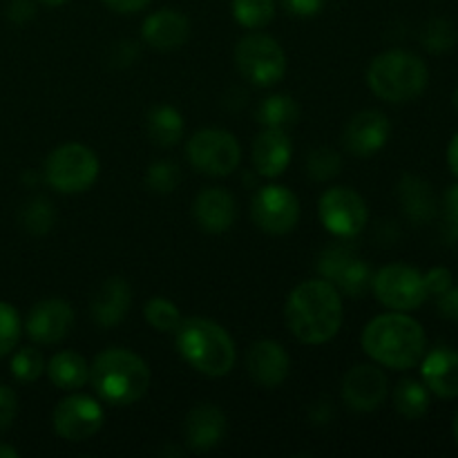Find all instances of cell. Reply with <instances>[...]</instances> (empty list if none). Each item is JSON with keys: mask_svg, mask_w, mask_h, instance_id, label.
I'll list each match as a JSON object with an SVG mask.
<instances>
[{"mask_svg": "<svg viewBox=\"0 0 458 458\" xmlns=\"http://www.w3.org/2000/svg\"><path fill=\"white\" fill-rule=\"evenodd\" d=\"M343 298L329 280H307L286 298L284 318L291 334L304 344H325L343 327Z\"/></svg>", "mask_w": 458, "mask_h": 458, "instance_id": "cell-1", "label": "cell"}, {"mask_svg": "<svg viewBox=\"0 0 458 458\" xmlns=\"http://www.w3.org/2000/svg\"><path fill=\"white\" fill-rule=\"evenodd\" d=\"M362 349L380 367L405 371L420 362L428 349L425 329L405 311L376 316L362 329Z\"/></svg>", "mask_w": 458, "mask_h": 458, "instance_id": "cell-2", "label": "cell"}, {"mask_svg": "<svg viewBox=\"0 0 458 458\" xmlns=\"http://www.w3.org/2000/svg\"><path fill=\"white\" fill-rule=\"evenodd\" d=\"M89 380L98 401L112 407H130L146 396L150 387V369L146 360L130 349L112 347L94 358Z\"/></svg>", "mask_w": 458, "mask_h": 458, "instance_id": "cell-3", "label": "cell"}, {"mask_svg": "<svg viewBox=\"0 0 458 458\" xmlns=\"http://www.w3.org/2000/svg\"><path fill=\"white\" fill-rule=\"evenodd\" d=\"M174 344L183 360L208 378H222L235 367L237 349L231 334L206 318H188L179 322Z\"/></svg>", "mask_w": 458, "mask_h": 458, "instance_id": "cell-4", "label": "cell"}, {"mask_svg": "<svg viewBox=\"0 0 458 458\" xmlns=\"http://www.w3.org/2000/svg\"><path fill=\"white\" fill-rule=\"evenodd\" d=\"M429 70L425 61L405 49L378 54L367 67V85L387 103H407L425 92Z\"/></svg>", "mask_w": 458, "mask_h": 458, "instance_id": "cell-5", "label": "cell"}, {"mask_svg": "<svg viewBox=\"0 0 458 458\" xmlns=\"http://www.w3.org/2000/svg\"><path fill=\"white\" fill-rule=\"evenodd\" d=\"M98 157L83 143H63L45 159L43 177L49 186L63 195H79L89 191L98 177Z\"/></svg>", "mask_w": 458, "mask_h": 458, "instance_id": "cell-6", "label": "cell"}, {"mask_svg": "<svg viewBox=\"0 0 458 458\" xmlns=\"http://www.w3.org/2000/svg\"><path fill=\"white\" fill-rule=\"evenodd\" d=\"M235 63L249 83L271 88L286 74V54L273 36L253 31L240 38L235 47Z\"/></svg>", "mask_w": 458, "mask_h": 458, "instance_id": "cell-7", "label": "cell"}, {"mask_svg": "<svg viewBox=\"0 0 458 458\" xmlns=\"http://www.w3.org/2000/svg\"><path fill=\"white\" fill-rule=\"evenodd\" d=\"M186 157L192 168L208 177H228L242 161V148L228 130L206 128L192 134L186 143Z\"/></svg>", "mask_w": 458, "mask_h": 458, "instance_id": "cell-8", "label": "cell"}, {"mask_svg": "<svg viewBox=\"0 0 458 458\" xmlns=\"http://www.w3.org/2000/svg\"><path fill=\"white\" fill-rule=\"evenodd\" d=\"M376 300L389 311H414L429 298L423 273L407 264H387L371 280Z\"/></svg>", "mask_w": 458, "mask_h": 458, "instance_id": "cell-9", "label": "cell"}, {"mask_svg": "<svg viewBox=\"0 0 458 458\" xmlns=\"http://www.w3.org/2000/svg\"><path fill=\"white\" fill-rule=\"evenodd\" d=\"M318 215L327 231L338 240L358 237L367 226V204L353 188L334 186L322 192L318 201Z\"/></svg>", "mask_w": 458, "mask_h": 458, "instance_id": "cell-10", "label": "cell"}, {"mask_svg": "<svg viewBox=\"0 0 458 458\" xmlns=\"http://www.w3.org/2000/svg\"><path fill=\"white\" fill-rule=\"evenodd\" d=\"M52 423L54 432L63 441L81 443L101 432L103 423H106V411H103L101 401L88 396V394L76 392L58 401Z\"/></svg>", "mask_w": 458, "mask_h": 458, "instance_id": "cell-11", "label": "cell"}, {"mask_svg": "<svg viewBox=\"0 0 458 458\" xmlns=\"http://www.w3.org/2000/svg\"><path fill=\"white\" fill-rule=\"evenodd\" d=\"M250 215L259 231L268 235H286L300 222V199L286 186H264L255 192Z\"/></svg>", "mask_w": 458, "mask_h": 458, "instance_id": "cell-12", "label": "cell"}, {"mask_svg": "<svg viewBox=\"0 0 458 458\" xmlns=\"http://www.w3.org/2000/svg\"><path fill=\"white\" fill-rule=\"evenodd\" d=\"M318 268L325 280H329L340 293L349 295V298H362L371 289V280H374L369 264L356 258L352 249L340 244L329 246L320 255Z\"/></svg>", "mask_w": 458, "mask_h": 458, "instance_id": "cell-13", "label": "cell"}, {"mask_svg": "<svg viewBox=\"0 0 458 458\" xmlns=\"http://www.w3.org/2000/svg\"><path fill=\"white\" fill-rule=\"evenodd\" d=\"M72 325L74 309L61 298H45L27 313L25 334L36 344H56L70 334Z\"/></svg>", "mask_w": 458, "mask_h": 458, "instance_id": "cell-14", "label": "cell"}, {"mask_svg": "<svg viewBox=\"0 0 458 458\" xmlns=\"http://www.w3.org/2000/svg\"><path fill=\"white\" fill-rule=\"evenodd\" d=\"M389 394L387 374L380 365H356L343 380V398L353 411L369 414L385 403Z\"/></svg>", "mask_w": 458, "mask_h": 458, "instance_id": "cell-15", "label": "cell"}, {"mask_svg": "<svg viewBox=\"0 0 458 458\" xmlns=\"http://www.w3.org/2000/svg\"><path fill=\"white\" fill-rule=\"evenodd\" d=\"M392 137V123L380 110H362L349 119L343 143L356 157H374L383 150Z\"/></svg>", "mask_w": 458, "mask_h": 458, "instance_id": "cell-16", "label": "cell"}, {"mask_svg": "<svg viewBox=\"0 0 458 458\" xmlns=\"http://www.w3.org/2000/svg\"><path fill=\"white\" fill-rule=\"evenodd\" d=\"M246 371L255 385L276 389L289 378L291 358L286 349L276 340H258L246 353Z\"/></svg>", "mask_w": 458, "mask_h": 458, "instance_id": "cell-17", "label": "cell"}, {"mask_svg": "<svg viewBox=\"0 0 458 458\" xmlns=\"http://www.w3.org/2000/svg\"><path fill=\"white\" fill-rule=\"evenodd\" d=\"M192 215L199 228L210 235H222L231 231L237 219V201L226 188H204L195 197Z\"/></svg>", "mask_w": 458, "mask_h": 458, "instance_id": "cell-18", "label": "cell"}, {"mask_svg": "<svg viewBox=\"0 0 458 458\" xmlns=\"http://www.w3.org/2000/svg\"><path fill=\"white\" fill-rule=\"evenodd\" d=\"M226 416L217 405L201 403L192 407L186 416L183 434H186V445L192 452H210L224 441L226 437Z\"/></svg>", "mask_w": 458, "mask_h": 458, "instance_id": "cell-19", "label": "cell"}, {"mask_svg": "<svg viewBox=\"0 0 458 458\" xmlns=\"http://www.w3.org/2000/svg\"><path fill=\"white\" fill-rule=\"evenodd\" d=\"M191 36V22L177 9H159L150 13L141 25V38L157 52L179 49Z\"/></svg>", "mask_w": 458, "mask_h": 458, "instance_id": "cell-20", "label": "cell"}, {"mask_svg": "<svg viewBox=\"0 0 458 458\" xmlns=\"http://www.w3.org/2000/svg\"><path fill=\"white\" fill-rule=\"evenodd\" d=\"M420 376L429 394L438 398L458 396V352L452 347H437L420 358Z\"/></svg>", "mask_w": 458, "mask_h": 458, "instance_id": "cell-21", "label": "cell"}, {"mask_svg": "<svg viewBox=\"0 0 458 458\" xmlns=\"http://www.w3.org/2000/svg\"><path fill=\"white\" fill-rule=\"evenodd\" d=\"M293 157V143H291L286 130L264 128L253 143V165L258 174L267 179H276L286 173Z\"/></svg>", "mask_w": 458, "mask_h": 458, "instance_id": "cell-22", "label": "cell"}, {"mask_svg": "<svg viewBox=\"0 0 458 458\" xmlns=\"http://www.w3.org/2000/svg\"><path fill=\"white\" fill-rule=\"evenodd\" d=\"M132 304V291L123 277H110L103 282L92 295V304H89V313L92 320L103 329H112V327L121 325L125 320Z\"/></svg>", "mask_w": 458, "mask_h": 458, "instance_id": "cell-23", "label": "cell"}, {"mask_svg": "<svg viewBox=\"0 0 458 458\" xmlns=\"http://www.w3.org/2000/svg\"><path fill=\"white\" fill-rule=\"evenodd\" d=\"M398 199L403 210L414 224H428L437 213V199L428 182L416 174H403L398 183Z\"/></svg>", "mask_w": 458, "mask_h": 458, "instance_id": "cell-24", "label": "cell"}, {"mask_svg": "<svg viewBox=\"0 0 458 458\" xmlns=\"http://www.w3.org/2000/svg\"><path fill=\"white\" fill-rule=\"evenodd\" d=\"M45 371H47L54 387L63 389V392H76V389L85 387V383L89 380L88 360L81 353L70 352V349L54 353L45 365Z\"/></svg>", "mask_w": 458, "mask_h": 458, "instance_id": "cell-25", "label": "cell"}, {"mask_svg": "<svg viewBox=\"0 0 458 458\" xmlns=\"http://www.w3.org/2000/svg\"><path fill=\"white\" fill-rule=\"evenodd\" d=\"M146 128L152 143L161 148H173L182 141L186 123H183V116L177 107L164 103V106H155L148 112Z\"/></svg>", "mask_w": 458, "mask_h": 458, "instance_id": "cell-26", "label": "cell"}, {"mask_svg": "<svg viewBox=\"0 0 458 458\" xmlns=\"http://www.w3.org/2000/svg\"><path fill=\"white\" fill-rule=\"evenodd\" d=\"M255 116H258L262 128L289 130L298 123L300 106L289 94H271L259 103Z\"/></svg>", "mask_w": 458, "mask_h": 458, "instance_id": "cell-27", "label": "cell"}, {"mask_svg": "<svg viewBox=\"0 0 458 458\" xmlns=\"http://www.w3.org/2000/svg\"><path fill=\"white\" fill-rule=\"evenodd\" d=\"M394 407L407 420H419L429 410V389L414 378H405L394 389Z\"/></svg>", "mask_w": 458, "mask_h": 458, "instance_id": "cell-28", "label": "cell"}, {"mask_svg": "<svg viewBox=\"0 0 458 458\" xmlns=\"http://www.w3.org/2000/svg\"><path fill=\"white\" fill-rule=\"evenodd\" d=\"M233 18L246 30H262L276 16V0H233Z\"/></svg>", "mask_w": 458, "mask_h": 458, "instance_id": "cell-29", "label": "cell"}, {"mask_svg": "<svg viewBox=\"0 0 458 458\" xmlns=\"http://www.w3.org/2000/svg\"><path fill=\"white\" fill-rule=\"evenodd\" d=\"M143 318H146L148 325L152 329L161 331V334H174L182 322V313H179V307L174 302L165 298H150L143 307Z\"/></svg>", "mask_w": 458, "mask_h": 458, "instance_id": "cell-30", "label": "cell"}, {"mask_svg": "<svg viewBox=\"0 0 458 458\" xmlns=\"http://www.w3.org/2000/svg\"><path fill=\"white\" fill-rule=\"evenodd\" d=\"M54 219H56V215H54L52 201L43 199V197L27 201L21 215L22 226L31 235H47L54 226Z\"/></svg>", "mask_w": 458, "mask_h": 458, "instance_id": "cell-31", "label": "cell"}, {"mask_svg": "<svg viewBox=\"0 0 458 458\" xmlns=\"http://www.w3.org/2000/svg\"><path fill=\"white\" fill-rule=\"evenodd\" d=\"M340 170H343V157L334 148L322 146L309 152L307 173L313 182H329V179L338 177Z\"/></svg>", "mask_w": 458, "mask_h": 458, "instance_id": "cell-32", "label": "cell"}, {"mask_svg": "<svg viewBox=\"0 0 458 458\" xmlns=\"http://www.w3.org/2000/svg\"><path fill=\"white\" fill-rule=\"evenodd\" d=\"M458 40L456 27L452 25L445 18H434L425 25L423 30V45L425 49H429L432 54H445L450 49H454Z\"/></svg>", "mask_w": 458, "mask_h": 458, "instance_id": "cell-33", "label": "cell"}, {"mask_svg": "<svg viewBox=\"0 0 458 458\" xmlns=\"http://www.w3.org/2000/svg\"><path fill=\"white\" fill-rule=\"evenodd\" d=\"M9 369H12V376L18 383H34V380H38L43 376L45 358L38 349L25 347L13 353L12 362H9Z\"/></svg>", "mask_w": 458, "mask_h": 458, "instance_id": "cell-34", "label": "cell"}, {"mask_svg": "<svg viewBox=\"0 0 458 458\" xmlns=\"http://www.w3.org/2000/svg\"><path fill=\"white\" fill-rule=\"evenodd\" d=\"M182 182V170L173 161H155L146 173V186L157 195H170Z\"/></svg>", "mask_w": 458, "mask_h": 458, "instance_id": "cell-35", "label": "cell"}, {"mask_svg": "<svg viewBox=\"0 0 458 458\" xmlns=\"http://www.w3.org/2000/svg\"><path fill=\"white\" fill-rule=\"evenodd\" d=\"M21 313L9 302H0V358L9 356L21 340Z\"/></svg>", "mask_w": 458, "mask_h": 458, "instance_id": "cell-36", "label": "cell"}, {"mask_svg": "<svg viewBox=\"0 0 458 458\" xmlns=\"http://www.w3.org/2000/svg\"><path fill=\"white\" fill-rule=\"evenodd\" d=\"M443 208H445V233L452 242L458 240V183L447 188L443 197Z\"/></svg>", "mask_w": 458, "mask_h": 458, "instance_id": "cell-37", "label": "cell"}, {"mask_svg": "<svg viewBox=\"0 0 458 458\" xmlns=\"http://www.w3.org/2000/svg\"><path fill=\"white\" fill-rule=\"evenodd\" d=\"M18 411V396L12 387L0 385V432L12 428Z\"/></svg>", "mask_w": 458, "mask_h": 458, "instance_id": "cell-38", "label": "cell"}, {"mask_svg": "<svg viewBox=\"0 0 458 458\" xmlns=\"http://www.w3.org/2000/svg\"><path fill=\"white\" fill-rule=\"evenodd\" d=\"M423 277H425V286H428V293L434 295V298H438L441 293H445V291L452 286V273H450V268H445V267L432 268V271L425 273Z\"/></svg>", "mask_w": 458, "mask_h": 458, "instance_id": "cell-39", "label": "cell"}, {"mask_svg": "<svg viewBox=\"0 0 458 458\" xmlns=\"http://www.w3.org/2000/svg\"><path fill=\"white\" fill-rule=\"evenodd\" d=\"M282 7L295 18H311L325 9L327 0H280Z\"/></svg>", "mask_w": 458, "mask_h": 458, "instance_id": "cell-40", "label": "cell"}, {"mask_svg": "<svg viewBox=\"0 0 458 458\" xmlns=\"http://www.w3.org/2000/svg\"><path fill=\"white\" fill-rule=\"evenodd\" d=\"M437 307L445 320L458 322V286H450L445 293L438 295Z\"/></svg>", "mask_w": 458, "mask_h": 458, "instance_id": "cell-41", "label": "cell"}, {"mask_svg": "<svg viewBox=\"0 0 458 458\" xmlns=\"http://www.w3.org/2000/svg\"><path fill=\"white\" fill-rule=\"evenodd\" d=\"M36 13V7L31 0H12L7 7V18L12 22H16V25H25V22H30L31 18H34Z\"/></svg>", "mask_w": 458, "mask_h": 458, "instance_id": "cell-42", "label": "cell"}, {"mask_svg": "<svg viewBox=\"0 0 458 458\" xmlns=\"http://www.w3.org/2000/svg\"><path fill=\"white\" fill-rule=\"evenodd\" d=\"M134 58H137V45H134V43H130V40H121V43L112 45L110 63L114 67L132 65Z\"/></svg>", "mask_w": 458, "mask_h": 458, "instance_id": "cell-43", "label": "cell"}, {"mask_svg": "<svg viewBox=\"0 0 458 458\" xmlns=\"http://www.w3.org/2000/svg\"><path fill=\"white\" fill-rule=\"evenodd\" d=\"M101 3L116 13H137L143 12L152 0H101Z\"/></svg>", "mask_w": 458, "mask_h": 458, "instance_id": "cell-44", "label": "cell"}, {"mask_svg": "<svg viewBox=\"0 0 458 458\" xmlns=\"http://www.w3.org/2000/svg\"><path fill=\"white\" fill-rule=\"evenodd\" d=\"M447 165H450L452 174L458 179V132L452 137L450 146H447Z\"/></svg>", "mask_w": 458, "mask_h": 458, "instance_id": "cell-45", "label": "cell"}, {"mask_svg": "<svg viewBox=\"0 0 458 458\" xmlns=\"http://www.w3.org/2000/svg\"><path fill=\"white\" fill-rule=\"evenodd\" d=\"M18 452L9 445H0V458H16Z\"/></svg>", "mask_w": 458, "mask_h": 458, "instance_id": "cell-46", "label": "cell"}, {"mask_svg": "<svg viewBox=\"0 0 458 458\" xmlns=\"http://www.w3.org/2000/svg\"><path fill=\"white\" fill-rule=\"evenodd\" d=\"M38 3L47 4V7H61V4L70 3V0H38Z\"/></svg>", "mask_w": 458, "mask_h": 458, "instance_id": "cell-47", "label": "cell"}, {"mask_svg": "<svg viewBox=\"0 0 458 458\" xmlns=\"http://www.w3.org/2000/svg\"><path fill=\"white\" fill-rule=\"evenodd\" d=\"M452 429H454V438H456V443H458V411H456V416H454V425H452Z\"/></svg>", "mask_w": 458, "mask_h": 458, "instance_id": "cell-48", "label": "cell"}, {"mask_svg": "<svg viewBox=\"0 0 458 458\" xmlns=\"http://www.w3.org/2000/svg\"><path fill=\"white\" fill-rule=\"evenodd\" d=\"M452 103H454V107L458 110V88L454 89V97H452Z\"/></svg>", "mask_w": 458, "mask_h": 458, "instance_id": "cell-49", "label": "cell"}]
</instances>
